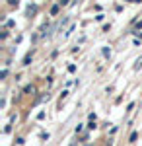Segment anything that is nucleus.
I'll return each mask as SVG.
<instances>
[{
  "label": "nucleus",
  "instance_id": "nucleus-1",
  "mask_svg": "<svg viewBox=\"0 0 142 146\" xmlns=\"http://www.w3.org/2000/svg\"><path fill=\"white\" fill-rule=\"evenodd\" d=\"M33 92H35L33 86H27V88H25V94H33Z\"/></svg>",
  "mask_w": 142,
  "mask_h": 146
},
{
  "label": "nucleus",
  "instance_id": "nucleus-2",
  "mask_svg": "<svg viewBox=\"0 0 142 146\" xmlns=\"http://www.w3.org/2000/svg\"><path fill=\"white\" fill-rule=\"evenodd\" d=\"M142 66V58H138V60H136V64H134V68H136V70H138V68Z\"/></svg>",
  "mask_w": 142,
  "mask_h": 146
},
{
  "label": "nucleus",
  "instance_id": "nucleus-3",
  "mask_svg": "<svg viewBox=\"0 0 142 146\" xmlns=\"http://www.w3.org/2000/svg\"><path fill=\"white\" fill-rule=\"evenodd\" d=\"M29 62H31V55H27V56H25V60H23V64H29Z\"/></svg>",
  "mask_w": 142,
  "mask_h": 146
}]
</instances>
